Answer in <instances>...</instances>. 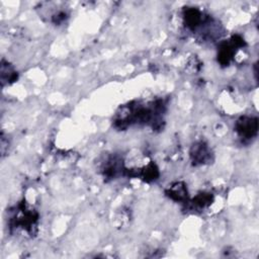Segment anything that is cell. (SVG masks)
<instances>
[{
  "instance_id": "cell-1",
  "label": "cell",
  "mask_w": 259,
  "mask_h": 259,
  "mask_svg": "<svg viewBox=\"0 0 259 259\" xmlns=\"http://www.w3.org/2000/svg\"><path fill=\"white\" fill-rule=\"evenodd\" d=\"M165 103L162 99L144 104L141 102H131L121 107V111L114 118V126L125 128L132 124H147L153 128H161Z\"/></svg>"
},
{
  "instance_id": "cell-2",
  "label": "cell",
  "mask_w": 259,
  "mask_h": 259,
  "mask_svg": "<svg viewBox=\"0 0 259 259\" xmlns=\"http://www.w3.org/2000/svg\"><path fill=\"white\" fill-rule=\"evenodd\" d=\"M38 218L37 211L22 200L12 210V215L9 218V226L11 229L21 228L32 235L34 234V229H36Z\"/></svg>"
},
{
  "instance_id": "cell-3",
  "label": "cell",
  "mask_w": 259,
  "mask_h": 259,
  "mask_svg": "<svg viewBox=\"0 0 259 259\" xmlns=\"http://www.w3.org/2000/svg\"><path fill=\"white\" fill-rule=\"evenodd\" d=\"M245 45L246 44L244 38L239 34H234L229 40L223 41L218 50V62L220 63V65L223 67L229 66L237 50L244 47Z\"/></svg>"
},
{
  "instance_id": "cell-4",
  "label": "cell",
  "mask_w": 259,
  "mask_h": 259,
  "mask_svg": "<svg viewBox=\"0 0 259 259\" xmlns=\"http://www.w3.org/2000/svg\"><path fill=\"white\" fill-rule=\"evenodd\" d=\"M235 131L242 139H252L258 133V118L254 116H241L235 123Z\"/></svg>"
},
{
  "instance_id": "cell-5",
  "label": "cell",
  "mask_w": 259,
  "mask_h": 259,
  "mask_svg": "<svg viewBox=\"0 0 259 259\" xmlns=\"http://www.w3.org/2000/svg\"><path fill=\"white\" fill-rule=\"evenodd\" d=\"M190 160L194 166H200L212 161V153L208 145L202 141L196 142L191 146L189 152Z\"/></svg>"
},
{
  "instance_id": "cell-6",
  "label": "cell",
  "mask_w": 259,
  "mask_h": 259,
  "mask_svg": "<svg viewBox=\"0 0 259 259\" xmlns=\"http://www.w3.org/2000/svg\"><path fill=\"white\" fill-rule=\"evenodd\" d=\"M125 168L121 161L115 157H109L102 166V174L106 179H115L120 175H124Z\"/></svg>"
},
{
  "instance_id": "cell-7",
  "label": "cell",
  "mask_w": 259,
  "mask_h": 259,
  "mask_svg": "<svg viewBox=\"0 0 259 259\" xmlns=\"http://www.w3.org/2000/svg\"><path fill=\"white\" fill-rule=\"evenodd\" d=\"M183 21L187 28L195 30L203 22V14L196 7H185L183 10Z\"/></svg>"
},
{
  "instance_id": "cell-8",
  "label": "cell",
  "mask_w": 259,
  "mask_h": 259,
  "mask_svg": "<svg viewBox=\"0 0 259 259\" xmlns=\"http://www.w3.org/2000/svg\"><path fill=\"white\" fill-rule=\"evenodd\" d=\"M165 193L170 199L177 202H185L188 198L187 187L184 182L180 181L174 182L171 185H169L165 190Z\"/></svg>"
},
{
  "instance_id": "cell-9",
  "label": "cell",
  "mask_w": 259,
  "mask_h": 259,
  "mask_svg": "<svg viewBox=\"0 0 259 259\" xmlns=\"http://www.w3.org/2000/svg\"><path fill=\"white\" fill-rule=\"evenodd\" d=\"M0 78H1V85L4 87L5 85H10L17 81L18 73L14 69V67L8 62L2 59L1 61V69H0Z\"/></svg>"
},
{
  "instance_id": "cell-10",
  "label": "cell",
  "mask_w": 259,
  "mask_h": 259,
  "mask_svg": "<svg viewBox=\"0 0 259 259\" xmlns=\"http://www.w3.org/2000/svg\"><path fill=\"white\" fill-rule=\"evenodd\" d=\"M213 200V195L209 192H199L197 193L194 198L192 199V203L197 206V207H200V208H203V207H206L208 206L209 204H211Z\"/></svg>"
}]
</instances>
